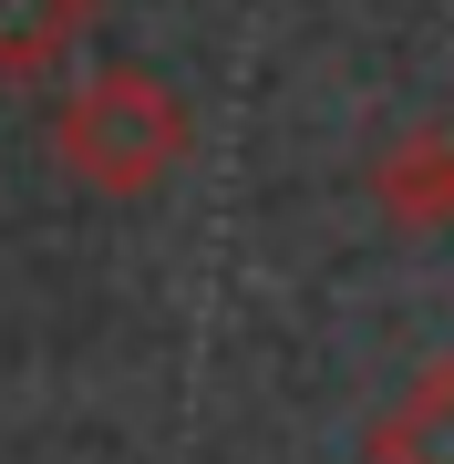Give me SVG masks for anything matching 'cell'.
<instances>
[{
  "label": "cell",
  "instance_id": "cell-1",
  "mask_svg": "<svg viewBox=\"0 0 454 464\" xmlns=\"http://www.w3.org/2000/svg\"><path fill=\"white\" fill-rule=\"evenodd\" d=\"M166 145H176V114L155 103V83H135V72L93 83V93L63 114V155H72L93 186H145L155 166H166Z\"/></svg>",
  "mask_w": 454,
  "mask_h": 464
},
{
  "label": "cell",
  "instance_id": "cell-2",
  "mask_svg": "<svg viewBox=\"0 0 454 464\" xmlns=\"http://www.w3.org/2000/svg\"><path fill=\"white\" fill-rule=\"evenodd\" d=\"M392 464H454V372L423 382V402L403 413V433H392Z\"/></svg>",
  "mask_w": 454,
  "mask_h": 464
}]
</instances>
